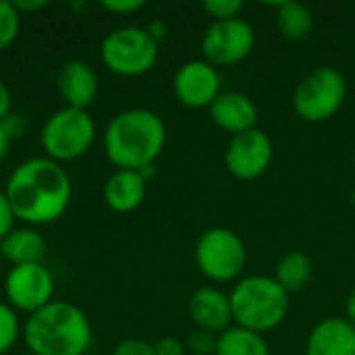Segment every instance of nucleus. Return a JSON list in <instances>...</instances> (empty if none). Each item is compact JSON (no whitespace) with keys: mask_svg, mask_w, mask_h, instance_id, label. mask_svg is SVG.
I'll use <instances>...</instances> for the list:
<instances>
[{"mask_svg":"<svg viewBox=\"0 0 355 355\" xmlns=\"http://www.w3.org/2000/svg\"><path fill=\"white\" fill-rule=\"evenodd\" d=\"M4 193L15 218L35 229L64 216L71 204L73 183L62 164L46 156H35L15 166L6 179Z\"/></svg>","mask_w":355,"mask_h":355,"instance_id":"f257e3e1","label":"nucleus"},{"mask_svg":"<svg viewBox=\"0 0 355 355\" xmlns=\"http://www.w3.org/2000/svg\"><path fill=\"white\" fill-rule=\"evenodd\" d=\"M102 146L116 171H141L160 158L166 146V125L148 108H129L108 121Z\"/></svg>","mask_w":355,"mask_h":355,"instance_id":"f03ea898","label":"nucleus"},{"mask_svg":"<svg viewBox=\"0 0 355 355\" xmlns=\"http://www.w3.org/2000/svg\"><path fill=\"white\" fill-rule=\"evenodd\" d=\"M92 322L87 314L62 300L27 316L23 341L33 355H85L92 347Z\"/></svg>","mask_w":355,"mask_h":355,"instance_id":"7ed1b4c3","label":"nucleus"},{"mask_svg":"<svg viewBox=\"0 0 355 355\" xmlns=\"http://www.w3.org/2000/svg\"><path fill=\"white\" fill-rule=\"evenodd\" d=\"M233 322L239 329L264 335L283 324L289 314V293L275 277L254 275L241 279L229 293Z\"/></svg>","mask_w":355,"mask_h":355,"instance_id":"20e7f679","label":"nucleus"},{"mask_svg":"<svg viewBox=\"0 0 355 355\" xmlns=\"http://www.w3.org/2000/svg\"><path fill=\"white\" fill-rule=\"evenodd\" d=\"M96 141V123L87 110L62 106L52 112L42 131L40 146L46 158L64 164L73 162L89 152Z\"/></svg>","mask_w":355,"mask_h":355,"instance_id":"39448f33","label":"nucleus"},{"mask_svg":"<svg viewBox=\"0 0 355 355\" xmlns=\"http://www.w3.org/2000/svg\"><path fill=\"white\" fill-rule=\"evenodd\" d=\"M345 98V77L335 67H316L297 83L293 92V108L306 123H324L343 108Z\"/></svg>","mask_w":355,"mask_h":355,"instance_id":"423d86ee","label":"nucleus"},{"mask_svg":"<svg viewBox=\"0 0 355 355\" xmlns=\"http://www.w3.org/2000/svg\"><path fill=\"white\" fill-rule=\"evenodd\" d=\"M104 67L119 77H139L154 69L158 60V44L148 35L146 27L125 25L112 29L100 44Z\"/></svg>","mask_w":355,"mask_h":355,"instance_id":"0eeeda50","label":"nucleus"},{"mask_svg":"<svg viewBox=\"0 0 355 355\" xmlns=\"http://www.w3.org/2000/svg\"><path fill=\"white\" fill-rule=\"evenodd\" d=\"M248 264V250L243 239L227 229L212 227L206 229L196 243V266L198 270L214 283L237 281Z\"/></svg>","mask_w":355,"mask_h":355,"instance_id":"6e6552de","label":"nucleus"},{"mask_svg":"<svg viewBox=\"0 0 355 355\" xmlns=\"http://www.w3.org/2000/svg\"><path fill=\"white\" fill-rule=\"evenodd\" d=\"M256 46L254 27L241 17L212 21L202 35L204 60L212 67H233L243 62Z\"/></svg>","mask_w":355,"mask_h":355,"instance_id":"1a4fd4ad","label":"nucleus"},{"mask_svg":"<svg viewBox=\"0 0 355 355\" xmlns=\"http://www.w3.org/2000/svg\"><path fill=\"white\" fill-rule=\"evenodd\" d=\"M4 297L15 312L31 316L54 302V277L44 262L12 266L4 279Z\"/></svg>","mask_w":355,"mask_h":355,"instance_id":"9d476101","label":"nucleus"},{"mask_svg":"<svg viewBox=\"0 0 355 355\" xmlns=\"http://www.w3.org/2000/svg\"><path fill=\"white\" fill-rule=\"evenodd\" d=\"M272 156L275 146L270 135L256 127L231 137L225 152V166L239 181H256L268 171Z\"/></svg>","mask_w":355,"mask_h":355,"instance_id":"9b49d317","label":"nucleus"},{"mask_svg":"<svg viewBox=\"0 0 355 355\" xmlns=\"http://www.w3.org/2000/svg\"><path fill=\"white\" fill-rule=\"evenodd\" d=\"M173 92L187 108H210V104L220 96L218 69L204 58L183 62L173 77Z\"/></svg>","mask_w":355,"mask_h":355,"instance_id":"f8f14e48","label":"nucleus"},{"mask_svg":"<svg viewBox=\"0 0 355 355\" xmlns=\"http://www.w3.org/2000/svg\"><path fill=\"white\" fill-rule=\"evenodd\" d=\"M56 89L58 96L64 100V106L87 110L98 96V75L94 67L85 60H67L58 69Z\"/></svg>","mask_w":355,"mask_h":355,"instance_id":"ddd939ff","label":"nucleus"},{"mask_svg":"<svg viewBox=\"0 0 355 355\" xmlns=\"http://www.w3.org/2000/svg\"><path fill=\"white\" fill-rule=\"evenodd\" d=\"M187 310L196 329L208 331L212 335H220L227 329H231L233 322L231 300L227 293H223L216 287H200L189 297Z\"/></svg>","mask_w":355,"mask_h":355,"instance_id":"4468645a","label":"nucleus"},{"mask_svg":"<svg viewBox=\"0 0 355 355\" xmlns=\"http://www.w3.org/2000/svg\"><path fill=\"white\" fill-rule=\"evenodd\" d=\"M208 110L214 125L231 135L256 129L258 123V108L254 100L241 92H220Z\"/></svg>","mask_w":355,"mask_h":355,"instance_id":"2eb2a0df","label":"nucleus"},{"mask_svg":"<svg viewBox=\"0 0 355 355\" xmlns=\"http://www.w3.org/2000/svg\"><path fill=\"white\" fill-rule=\"evenodd\" d=\"M306 355H355V327L347 318L320 320L306 339Z\"/></svg>","mask_w":355,"mask_h":355,"instance_id":"dca6fc26","label":"nucleus"},{"mask_svg":"<svg viewBox=\"0 0 355 355\" xmlns=\"http://www.w3.org/2000/svg\"><path fill=\"white\" fill-rule=\"evenodd\" d=\"M148 193V181L139 171H114L104 185V202L112 212L137 210Z\"/></svg>","mask_w":355,"mask_h":355,"instance_id":"f3484780","label":"nucleus"},{"mask_svg":"<svg viewBox=\"0 0 355 355\" xmlns=\"http://www.w3.org/2000/svg\"><path fill=\"white\" fill-rule=\"evenodd\" d=\"M0 254L12 266L42 264L46 258V239L33 227H15L0 241Z\"/></svg>","mask_w":355,"mask_h":355,"instance_id":"a211bd4d","label":"nucleus"},{"mask_svg":"<svg viewBox=\"0 0 355 355\" xmlns=\"http://www.w3.org/2000/svg\"><path fill=\"white\" fill-rule=\"evenodd\" d=\"M277 27L285 40L302 42L314 29V15L304 2L285 0L277 4Z\"/></svg>","mask_w":355,"mask_h":355,"instance_id":"6ab92c4d","label":"nucleus"},{"mask_svg":"<svg viewBox=\"0 0 355 355\" xmlns=\"http://www.w3.org/2000/svg\"><path fill=\"white\" fill-rule=\"evenodd\" d=\"M214 355H272L266 339L258 333L231 327L216 337Z\"/></svg>","mask_w":355,"mask_h":355,"instance_id":"aec40b11","label":"nucleus"},{"mask_svg":"<svg viewBox=\"0 0 355 355\" xmlns=\"http://www.w3.org/2000/svg\"><path fill=\"white\" fill-rule=\"evenodd\" d=\"M314 275V266L312 260L304 254V252H289L287 256H283L277 264L275 270V281L287 291H302L304 287L310 285Z\"/></svg>","mask_w":355,"mask_h":355,"instance_id":"412c9836","label":"nucleus"},{"mask_svg":"<svg viewBox=\"0 0 355 355\" xmlns=\"http://www.w3.org/2000/svg\"><path fill=\"white\" fill-rule=\"evenodd\" d=\"M21 335L23 329L17 312L6 302H0V355L8 354L17 345Z\"/></svg>","mask_w":355,"mask_h":355,"instance_id":"4be33fe9","label":"nucleus"},{"mask_svg":"<svg viewBox=\"0 0 355 355\" xmlns=\"http://www.w3.org/2000/svg\"><path fill=\"white\" fill-rule=\"evenodd\" d=\"M21 29V15L12 2L0 0V52L6 50L19 35Z\"/></svg>","mask_w":355,"mask_h":355,"instance_id":"5701e85b","label":"nucleus"},{"mask_svg":"<svg viewBox=\"0 0 355 355\" xmlns=\"http://www.w3.org/2000/svg\"><path fill=\"white\" fill-rule=\"evenodd\" d=\"M204 10L210 15L212 21H229V19H237L239 12L243 10V2L241 0H206Z\"/></svg>","mask_w":355,"mask_h":355,"instance_id":"b1692460","label":"nucleus"},{"mask_svg":"<svg viewBox=\"0 0 355 355\" xmlns=\"http://www.w3.org/2000/svg\"><path fill=\"white\" fill-rule=\"evenodd\" d=\"M216 337H218V335H212V333H208V331L196 329V331L187 337L185 349H189L193 355H214V349H216Z\"/></svg>","mask_w":355,"mask_h":355,"instance_id":"393cba45","label":"nucleus"},{"mask_svg":"<svg viewBox=\"0 0 355 355\" xmlns=\"http://www.w3.org/2000/svg\"><path fill=\"white\" fill-rule=\"evenodd\" d=\"M112 355H156L154 343H148L144 339H123L112 349Z\"/></svg>","mask_w":355,"mask_h":355,"instance_id":"a878e982","label":"nucleus"},{"mask_svg":"<svg viewBox=\"0 0 355 355\" xmlns=\"http://www.w3.org/2000/svg\"><path fill=\"white\" fill-rule=\"evenodd\" d=\"M146 6L144 0H104L102 8L112 15H133Z\"/></svg>","mask_w":355,"mask_h":355,"instance_id":"bb28decb","label":"nucleus"},{"mask_svg":"<svg viewBox=\"0 0 355 355\" xmlns=\"http://www.w3.org/2000/svg\"><path fill=\"white\" fill-rule=\"evenodd\" d=\"M15 212L8 204V198L4 193V189H0V241L15 229Z\"/></svg>","mask_w":355,"mask_h":355,"instance_id":"cd10ccee","label":"nucleus"},{"mask_svg":"<svg viewBox=\"0 0 355 355\" xmlns=\"http://www.w3.org/2000/svg\"><path fill=\"white\" fill-rule=\"evenodd\" d=\"M156 355H185V345L175 337H162L154 343Z\"/></svg>","mask_w":355,"mask_h":355,"instance_id":"c85d7f7f","label":"nucleus"},{"mask_svg":"<svg viewBox=\"0 0 355 355\" xmlns=\"http://www.w3.org/2000/svg\"><path fill=\"white\" fill-rule=\"evenodd\" d=\"M2 123H4V127H6V131H8V135H10L12 141L19 139L23 135V131H25V116L23 114L10 112Z\"/></svg>","mask_w":355,"mask_h":355,"instance_id":"c756f323","label":"nucleus"},{"mask_svg":"<svg viewBox=\"0 0 355 355\" xmlns=\"http://www.w3.org/2000/svg\"><path fill=\"white\" fill-rule=\"evenodd\" d=\"M12 112V96L8 85L0 79V121H4Z\"/></svg>","mask_w":355,"mask_h":355,"instance_id":"7c9ffc66","label":"nucleus"},{"mask_svg":"<svg viewBox=\"0 0 355 355\" xmlns=\"http://www.w3.org/2000/svg\"><path fill=\"white\" fill-rule=\"evenodd\" d=\"M146 31H148V35H150L156 44H160V42L166 37V33H168L166 23H164V21H160V19H152V21L146 25Z\"/></svg>","mask_w":355,"mask_h":355,"instance_id":"2f4dec72","label":"nucleus"},{"mask_svg":"<svg viewBox=\"0 0 355 355\" xmlns=\"http://www.w3.org/2000/svg\"><path fill=\"white\" fill-rule=\"evenodd\" d=\"M15 4V8L19 10V15L21 12H37V10H42V8H46L48 6V2L46 0H15L12 2Z\"/></svg>","mask_w":355,"mask_h":355,"instance_id":"473e14b6","label":"nucleus"},{"mask_svg":"<svg viewBox=\"0 0 355 355\" xmlns=\"http://www.w3.org/2000/svg\"><path fill=\"white\" fill-rule=\"evenodd\" d=\"M10 144H12V139H10V135H8V131H6V127H4V123L0 121V162L6 158V154H8V148H10Z\"/></svg>","mask_w":355,"mask_h":355,"instance_id":"72a5a7b5","label":"nucleus"},{"mask_svg":"<svg viewBox=\"0 0 355 355\" xmlns=\"http://www.w3.org/2000/svg\"><path fill=\"white\" fill-rule=\"evenodd\" d=\"M345 318L355 327V287L352 289V293L347 295V302H345Z\"/></svg>","mask_w":355,"mask_h":355,"instance_id":"f704fd0d","label":"nucleus"},{"mask_svg":"<svg viewBox=\"0 0 355 355\" xmlns=\"http://www.w3.org/2000/svg\"><path fill=\"white\" fill-rule=\"evenodd\" d=\"M352 206H354V210H355V185H354V191H352Z\"/></svg>","mask_w":355,"mask_h":355,"instance_id":"c9c22d12","label":"nucleus"},{"mask_svg":"<svg viewBox=\"0 0 355 355\" xmlns=\"http://www.w3.org/2000/svg\"><path fill=\"white\" fill-rule=\"evenodd\" d=\"M21 355H33V354H29V352H27V354H21Z\"/></svg>","mask_w":355,"mask_h":355,"instance_id":"e433bc0d","label":"nucleus"},{"mask_svg":"<svg viewBox=\"0 0 355 355\" xmlns=\"http://www.w3.org/2000/svg\"><path fill=\"white\" fill-rule=\"evenodd\" d=\"M354 162H355V154H354Z\"/></svg>","mask_w":355,"mask_h":355,"instance_id":"4c0bfd02","label":"nucleus"},{"mask_svg":"<svg viewBox=\"0 0 355 355\" xmlns=\"http://www.w3.org/2000/svg\"><path fill=\"white\" fill-rule=\"evenodd\" d=\"M85 355H89V354H85Z\"/></svg>","mask_w":355,"mask_h":355,"instance_id":"58836bf2","label":"nucleus"}]
</instances>
